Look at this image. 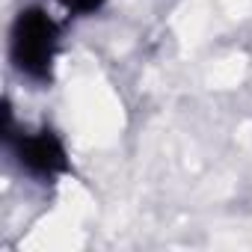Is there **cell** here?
Returning <instances> with one entry per match:
<instances>
[{
    "label": "cell",
    "mask_w": 252,
    "mask_h": 252,
    "mask_svg": "<svg viewBox=\"0 0 252 252\" xmlns=\"http://www.w3.org/2000/svg\"><path fill=\"white\" fill-rule=\"evenodd\" d=\"M68 15H92L104 6V0H60Z\"/></svg>",
    "instance_id": "obj_3"
},
{
    "label": "cell",
    "mask_w": 252,
    "mask_h": 252,
    "mask_svg": "<svg viewBox=\"0 0 252 252\" xmlns=\"http://www.w3.org/2000/svg\"><path fill=\"white\" fill-rule=\"evenodd\" d=\"M9 140H12L18 166L39 181H54L71 169L65 143L51 128H24L18 134H9Z\"/></svg>",
    "instance_id": "obj_2"
},
{
    "label": "cell",
    "mask_w": 252,
    "mask_h": 252,
    "mask_svg": "<svg viewBox=\"0 0 252 252\" xmlns=\"http://www.w3.org/2000/svg\"><path fill=\"white\" fill-rule=\"evenodd\" d=\"M57 54H60V24L42 6L21 9L9 33V57L15 68L33 83H48L54 77Z\"/></svg>",
    "instance_id": "obj_1"
}]
</instances>
